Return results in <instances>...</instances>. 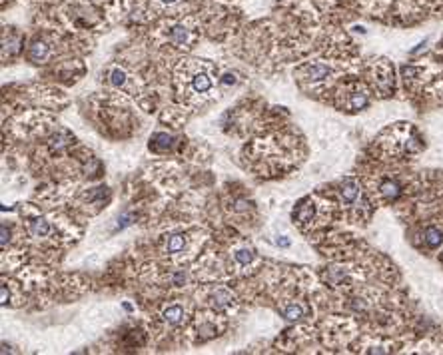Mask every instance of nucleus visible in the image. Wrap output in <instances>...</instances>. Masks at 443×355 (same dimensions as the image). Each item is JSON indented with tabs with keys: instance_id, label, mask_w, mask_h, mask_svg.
<instances>
[{
	"instance_id": "f257e3e1",
	"label": "nucleus",
	"mask_w": 443,
	"mask_h": 355,
	"mask_svg": "<svg viewBox=\"0 0 443 355\" xmlns=\"http://www.w3.org/2000/svg\"><path fill=\"white\" fill-rule=\"evenodd\" d=\"M190 86H192V90H194V94H206V92H210L212 90V78H210V74L206 72V70H194L192 74H190Z\"/></svg>"
},
{
	"instance_id": "f03ea898",
	"label": "nucleus",
	"mask_w": 443,
	"mask_h": 355,
	"mask_svg": "<svg viewBox=\"0 0 443 355\" xmlns=\"http://www.w3.org/2000/svg\"><path fill=\"white\" fill-rule=\"evenodd\" d=\"M357 196H359V186H357V182H355V180H345V182L341 184V200L345 203H351V202H355Z\"/></svg>"
},
{
	"instance_id": "7ed1b4c3",
	"label": "nucleus",
	"mask_w": 443,
	"mask_h": 355,
	"mask_svg": "<svg viewBox=\"0 0 443 355\" xmlns=\"http://www.w3.org/2000/svg\"><path fill=\"white\" fill-rule=\"evenodd\" d=\"M184 319V309L180 307V305H170L164 309V321L166 323H172V325H176V323H180Z\"/></svg>"
},
{
	"instance_id": "20e7f679",
	"label": "nucleus",
	"mask_w": 443,
	"mask_h": 355,
	"mask_svg": "<svg viewBox=\"0 0 443 355\" xmlns=\"http://www.w3.org/2000/svg\"><path fill=\"white\" fill-rule=\"evenodd\" d=\"M184 236L182 234H174V236H170L166 242V252L168 254H176V252H180L182 248H184Z\"/></svg>"
},
{
	"instance_id": "39448f33",
	"label": "nucleus",
	"mask_w": 443,
	"mask_h": 355,
	"mask_svg": "<svg viewBox=\"0 0 443 355\" xmlns=\"http://www.w3.org/2000/svg\"><path fill=\"white\" fill-rule=\"evenodd\" d=\"M281 315H283L287 321H296V319H300V317L304 315V309H302L300 305L289 304V305H285V307H281Z\"/></svg>"
},
{
	"instance_id": "423d86ee",
	"label": "nucleus",
	"mask_w": 443,
	"mask_h": 355,
	"mask_svg": "<svg viewBox=\"0 0 443 355\" xmlns=\"http://www.w3.org/2000/svg\"><path fill=\"white\" fill-rule=\"evenodd\" d=\"M306 72H308V76L312 80H322V78H326L330 74V68H326L324 64H314V66H308Z\"/></svg>"
},
{
	"instance_id": "0eeeda50",
	"label": "nucleus",
	"mask_w": 443,
	"mask_h": 355,
	"mask_svg": "<svg viewBox=\"0 0 443 355\" xmlns=\"http://www.w3.org/2000/svg\"><path fill=\"white\" fill-rule=\"evenodd\" d=\"M30 230H32V234H34V236L44 238V236H48V234H50V224H48L46 220H34V222L30 224Z\"/></svg>"
},
{
	"instance_id": "6e6552de",
	"label": "nucleus",
	"mask_w": 443,
	"mask_h": 355,
	"mask_svg": "<svg viewBox=\"0 0 443 355\" xmlns=\"http://www.w3.org/2000/svg\"><path fill=\"white\" fill-rule=\"evenodd\" d=\"M441 242H443V234L437 230V228H429V230H425V244H427L429 248H437Z\"/></svg>"
},
{
	"instance_id": "1a4fd4ad",
	"label": "nucleus",
	"mask_w": 443,
	"mask_h": 355,
	"mask_svg": "<svg viewBox=\"0 0 443 355\" xmlns=\"http://www.w3.org/2000/svg\"><path fill=\"white\" fill-rule=\"evenodd\" d=\"M172 138L168 134H154V138L150 140V148L152 150H160V148H170Z\"/></svg>"
},
{
	"instance_id": "9d476101",
	"label": "nucleus",
	"mask_w": 443,
	"mask_h": 355,
	"mask_svg": "<svg viewBox=\"0 0 443 355\" xmlns=\"http://www.w3.org/2000/svg\"><path fill=\"white\" fill-rule=\"evenodd\" d=\"M170 40L174 42V44H184L186 40H188V30L184 28V26H174L172 28V32H170Z\"/></svg>"
},
{
	"instance_id": "9b49d317",
	"label": "nucleus",
	"mask_w": 443,
	"mask_h": 355,
	"mask_svg": "<svg viewBox=\"0 0 443 355\" xmlns=\"http://www.w3.org/2000/svg\"><path fill=\"white\" fill-rule=\"evenodd\" d=\"M212 304L216 307H226V305L232 304V294L226 292V290H218L214 296H212Z\"/></svg>"
},
{
	"instance_id": "f8f14e48",
	"label": "nucleus",
	"mask_w": 443,
	"mask_h": 355,
	"mask_svg": "<svg viewBox=\"0 0 443 355\" xmlns=\"http://www.w3.org/2000/svg\"><path fill=\"white\" fill-rule=\"evenodd\" d=\"M382 194H384L388 200H393V198L399 196V186H397L393 180H386V182L382 184Z\"/></svg>"
},
{
	"instance_id": "ddd939ff",
	"label": "nucleus",
	"mask_w": 443,
	"mask_h": 355,
	"mask_svg": "<svg viewBox=\"0 0 443 355\" xmlns=\"http://www.w3.org/2000/svg\"><path fill=\"white\" fill-rule=\"evenodd\" d=\"M234 259L238 261V263H242V265H248L252 259H254V252L250 250V248H244V250H238L236 254H234Z\"/></svg>"
},
{
	"instance_id": "4468645a",
	"label": "nucleus",
	"mask_w": 443,
	"mask_h": 355,
	"mask_svg": "<svg viewBox=\"0 0 443 355\" xmlns=\"http://www.w3.org/2000/svg\"><path fill=\"white\" fill-rule=\"evenodd\" d=\"M46 52H48V48H46L44 42H34L32 48H30V58L32 60H40V58L46 56Z\"/></svg>"
},
{
	"instance_id": "2eb2a0df",
	"label": "nucleus",
	"mask_w": 443,
	"mask_h": 355,
	"mask_svg": "<svg viewBox=\"0 0 443 355\" xmlns=\"http://www.w3.org/2000/svg\"><path fill=\"white\" fill-rule=\"evenodd\" d=\"M314 203H306V205H302L300 207V211H298V220L300 222H310V218L314 216Z\"/></svg>"
},
{
	"instance_id": "dca6fc26",
	"label": "nucleus",
	"mask_w": 443,
	"mask_h": 355,
	"mask_svg": "<svg viewBox=\"0 0 443 355\" xmlns=\"http://www.w3.org/2000/svg\"><path fill=\"white\" fill-rule=\"evenodd\" d=\"M365 104H367V96H365V94L357 92V94L351 96V110H361Z\"/></svg>"
},
{
	"instance_id": "f3484780",
	"label": "nucleus",
	"mask_w": 443,
	"mask_h": 355,
	"mask_svg": "<svg viewBox=\"0 0 443 355\" xmlns=\"http://www.w3.org/2000/svg\"><path fill=\"white\" fill-rule=\"evenodd\" d=\"M124 82H126V74H124V70L114 68V70H112V84H114V86H122Z\"/></svg>"
},
{
	"instance_id": "a211bd4d",
	"label": "nucleus",
	"mask_w": 443,
	"mask_h": 355,
	"mask_svg": "<svg viewBox=\"0 0 443 355\" xmlns=\"http://www.w3.org/2000/svg\"><path fill=\"white\" fill-rule=\"evenodd\" d=\"M8 242V234H6V226H2V246H6Z\"/></svg>"
},
{
	"instance_id": "6ab92c4d",
	"label": "nucleus",
	"mask_w": 443,
	"mask_h": 355,
	"mask_svg": "<svg viewBox=\"0 0 443 355\" xmlns=\"http://www.w3.org/2000/svg\"><path fill=\"white\" fill-rule=\"evenodd\" d=\"M6 296H8V292H6V286H2V304H8V302H6Z\"/></svg>"
},
{
	"instance_id": "aec40b11",
	"label": "nucleus",
	"mask_w": 443,
	"mask_h": 355,
	"mask_svg": "<svg viewBox=\"0 0 443 355\" xmlns=\"http://www.w3.org/2000/svg\"><path fill=\"white\" fill-rule=\"evenodd\" d=\"M277 244H279V246H283V248H287V246H289V242H287V240H277Z\"/></svg>"
},
{
	"instance_id": "412c9836",
	"label": "nucleus",
	"mask_w": 443,
	"mask_h": 355,
	"mask_svg": "<svg viewBox=\"0 0 443 355\" xmlns=\"http://www.w3.org/2000/svg\"><path fill=\"white\" fill-rule=\"evenodd\" d=\"M162 2H168V4H172V2H176V0H162Z\"/></svg>"
}]
</instances>
